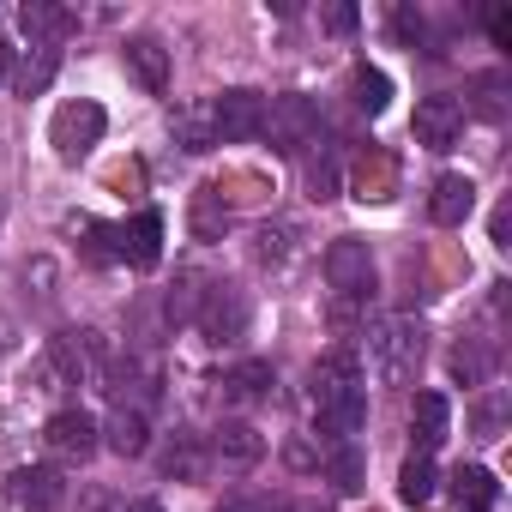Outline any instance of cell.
Wrapping results in <instances>:
<instances>
[{"label":"cell","instance_id":"cell-17","mask_svg":"<svg viewBox=\"0 0 512 512\" xmlns=\"http://www.w3.org/2000/svg\"><path fill=\"white\" fill-rule=\"evenodd\" d=\"M494 500H500V482H494L488 464H458L452 470V506L458 512H494Z\"/></svg>","mask_w":512,"mask_h":512},{"label":"cell","instance_id":"cell-38","mask_svg":"<svg viewBox=\"0 0 512 512\" xmlns=\"http://www.w3.org/2000/svg\"><path fill=\"white\" fill-rule=\"evenodd\" d=\"M13 55H19L13 43H0V85H13Z\"/></svg>","mask_w":512,"mask_h":512},{"label":"cell","instance_id":"cell-35","mask_svg":"<svg viewBox=\"0 0 512 512\" xmlns=\"http://www.w3.org/2000/svg\"><path fill=\"white\" fill-rule=\"evenodd\" d=\"M488 37H494L500 49H512V13H506V7H494V13H488Z\"/></svg>","mask_w":512,"mask_h":512},{"label":"cell","instance_id":"cell-11","mask_svg":"<svg viewBox=\"0 0 512 512\" xmlns=\"http://www.w3.org/2000/svg\"><path fill=\"white\" fill-rule=\"evenodd\" d=\"M7 494H13L25 512H55V506L67 500V476H61L55 464H19V470L7 476Z\"/></svg>","mask_w":512,"mask_h":512},{"label":"cell","instance_id":"cell-22","mask_svg":"<svg viewBox=\"0 0 512 512\" xmlns=\"http://www.w3.org/2000/svg\"><path fill=\"white\" fill-rule=\"evenodd\" d=\"M55 73H61V49H31L25 67H13V85H19V97H43L55 85Z\"/></svg>","mask_w":512,"mask_h":512},{"label":"cell","instance_id":"cell-3","mask_svg":"<svg viewBox=\"0 0 512 512\" xmlns=\"http://www.w3.org/2000/svg\"><path fill=\"white\" fill-rule=\"evenodd\" d=\"M260 133L272 139L278 157H302L308 145H320V103L302 97V91H284V97L266 103V127Z\"/></svg>","mask_w":512,"mask_h":512},{"label":"cell","instance_id":"cell-25","mask_svg":"<svg viewBox=\"0 0 512 512\" xmlns=\"http://www.w3.org/2000/svg\"><path fill=\"white\" fill-rule=\"evenodd\" d=\"M199 302H205V278H199V272H181L175 290L163 296V320H169V326H193Z\"/></svg>","mask_w":512,"mask_h":512},{"label":"cell","instance_id":"cell-27","mask_svg":"<svg viewBox=\"0 0 512 512\" xmlns=\"http://www.w3.org/2000/svg\"><path fill=\"white\" fill-rule=\"evenodd\" d=\"M326 476H332V488H338V494H362L368 464H362V452H356L350 440H338V446L326 452Z\"/></svg>","mask_w":512,"mask_h":512},{"label":"cell","instance_id":"cell-33","mask_svg":"<svg viewBox=\"0 0 512 512\" xmlns=\"http://www.w3.org/2000/svg\"><path fill=\"white\" fill-rule=\"evenodd\" d=\"M452 374H458L464 386H482V380H488V350H476V344H458V350H452Z\"/></svg>","mask_w":512,"mask_h":512},{"label":"cell","instance_id":"cell-28","mask_svg":"<svg viewBox=\"0 0 512 512\" xmlns=\"http://www.w3.org/2000/svg\"><path fill=\"white\" fill-rule=\"evenodd\" d=\"M73 235H85V260L91 266H115V223H97V217H67Z\"/></svg>","mask_w":512,"mask_h":512},{"label":"cell","instance_id":"cell-29","mask_svg":"<svg viewBox=\"0 0 512 512\" xmlns=\"http://www.w3.org/2000/svg\"><path fill=\"white\" fill-rule=\"evenodd\" d=\"M175 145H181V151H211V145H217L211 109H175Z\"/></svg>","mask_w":512,"mask_h":512},{"label":"cell","instance_id":"cell-39","mask_svg":"<svg viewBox=\"0 0 512 512\" xmlns=\"http://www.w3.org/2000/svg\"><path fill=\"white\" fill-rule=\"evenodd\" d=\"M121 512H163V506H157V500H127Z\"/></svg>","mask_w":512,"mask_h":512},{"label":"cell","instance_id":"cell-10","mask_svg":"<svg viewBox=\"0 0 512 512\" xmlns=\"http://www.w3.org/2000/svg\"><path fill=\"white\" fill-rule=\"evenodd\" d=\"M115 260H127L139 272H151L163 260V217L157 211H139V217L115 223Z\"/></svg>","mask_w":512,"mask_h":512},{"label":"cell","instance_id":"cell-2","mask_svg":"<svg viewBox=\"0 0 512 512\" xmlns=\"http://www.w3.org/2000/svg\"><path fill=\"white\" fill-rule=\"evenodd\" d=\"M422 362V326L416 320H380L368 332V368L380 386H410Z\"/></svg>","mask_w":512,"mask_h":512},{"label":"cell","instance_id":"cell-8","mask_svg":"<svg viewBox=\"0 0 512 512\" xmlns=\"http://www.w3.org/2000/svg\"><path fill=\"white\" fill-rule=\"evenodd\" d=\"M410 133H416V145H428V151H452L458 145V133H464V103L458 97H422L416 103V115H410Z\"/></svg>","mask_w":512,"mask_h":512},{"label":"cell","instance_id":"cell-26","mask_svg":"<svg viewBox=\"0 0 512 512\" xmlns=\"http://www.w3.org/2000/svg\"><path fill=\"white\" fill-rule=\"evenodd\" d=\"M223 229H229L223 193H217V187H199V193H193V235H199V241H223Z\"/></svg>","mask_w":512,"mask_h":512},{"label":"cell","instance_id":"cell-36","mask_svg":"<svg viewBox=\"0 0 512 512\" xmlns=\"http://www.w3.org/2000/svg\"><path fill=\"white\" fill-rule=\"evenodd\" d=\"M356 19H362L356 7H332V13H326V31H338V37H350V31H356Z\"/></svg>","mask_w":512,"mask_h":512},{"label":"cell","instance_id":"cell-20","mask_svg":"<svg viewBox=\"0 0 512 512\" xmlns=\"http://www.w3.org/2000/svg\"><path fill=\"white\" fill-rule=\"evenodd\" d=\"M109 452H121V458H145L151 452V422H145V410H115L109 416Z\"/></svg>","mask_w":512,"mask_h":512},{"label":"cell","instance_id":"cell-16","mask_svg":"<svg viewBox=\"0 0 512 512\" xmlns=\"http://www.w3.org/2000/svg\"><path fill=\"white\" fill-rule=\"evenodd\" d=\"M211 452H217L223 464L247 470V464H260V458H266V434L253 428V422H223V428L211 434Z\"/></svg>","mask_w":512,"mask_h":512},{"label":"cell","instance_id":"cell-4","mask_svg":"<svg viewBox=\"0 0 512 512\" xmlns=\"http://www.w3.org/2000/svg\"><path fill=\"white\" fill-rule=\"evenodd\" d=\"M326 284L338 290V302L368 308V296H374V253H368V241L344 235V241L326 247Z\"/></svg>","mask_w":512,"mask_h":512},{"label":"cell","instance_id":"cell-12","mask_svg":"<svg viewBox=\"0 0 512 512\" xmlns=\"http://www.w3.org/2000/svg\"><path fill=\"white\" fill-rule=\"evenodd\" d=\"M19 25H25L31 49H61V43L79 31V19L61 7V0H25V7H19Z\"/></svg>","mask_w":512,"mask_h":512},{"label":"cell","instance_id":"cell-1","mask_svg":"<svg viewBox=\"0 0 512 512\" xmlns=\"http://www.w3.org/2000/svg\"><path fill=\"white\" fill-rule=\"evenodd\" d=\"M314 422H320V434H332V446L368 422V386H362V362L350 344L326 350L314 362Z\"/></svg>","mask_w":512,"mask_h":512},{"label":"cell","instance_id":"cell-30","mask_svg":"<svg viewBox=\"0 0 512 512\" xmlns=\"http://www.w3.org/2000/svg\"><path fill=\"white\" fill-rule=\"evenodd\" d=\"M500 91H506V79H500V73H482V79H470V103H464V109H476L482 121H500V115H506V97H500Z\"/></svg>","mask_w":512,"mask_h":512},{"label":"cell","instance_id":"cell-9","mask_svg":"<svg viewBox=\"0 0 512 512\" xmlns=\"http://www.w3.org/2000/svg\"><path fill=\"white\" fill-rule=\"evenodd\" d=\"M103 428H97V416L91 410H55L49 416V428H43V440H49V452L55 458H73V464H85L103 440H97Z\"/></svg>","mask_w":512,"mask_h":512},{"label":"cell","instance_id":"cell-19","mask_svg":"<svg viewBox=\"0 0 512 512\" xmlns=\"http://www.w3.org/2000/svg\"><path fill=\"white\" fill-rule=\"evenodd\" d=\"M217 386H223L229 404H260V398H272L278 374H272V362H241V368H229Z\"/></svg>","mask_w":512,"mask_h":512},{"label":"cell","instance_id":"cell-40","mask_svg":"<svg viewBox=\"0 0 512 512\" xmlns=\"http://www.w3.org/2000/svg\"><path fill=\"white\" fill-rule=\"evenodd\" d=\"M290 512H332V506H320V500H296Z\"/></svg>","mask_w":512,"mask_h":512},{"label":"cell","instance_id":"cell-21","mask_svg":"<svg viewBox=\"0 0 512 512\" xmlns=\"http://www.w3.org/2000/svg\"><path fill=\"white\" fill-rule=\"evenodd\" d=\"M163 476H169V482H199V476H205V440H199V434H169V446H163Z\"/></svg>","mask_w":512,"mask_h":512},{"label":"cell","instance_id":"cell-18","mask_svg":"<svg viewBox=\"0 0 512 512\" xmlns=\"http://www.w3.org/2000/svg\"><path fill=\"white\" fill-rule=\"evenodd\" d=\"M127 67H133V79H139L151 97L169 91V49H163L157 37H133V43H127Z\"/></svg>","mask_w":512,"mask_h":512},{"label":"cell","instance_id":"cell-34","mask_svg":"<svg viewBox=\"0 0 512 512\" xmlns=\"http://www.w3.org/2000/svg\"><path fill=\"white\" fill-rule=\"evenodd\" d=\"M500 410H506V404H500V392H488V398L476 404V428H482V440H494V434H500Z\"/></svg>","mask_w":512,"mask_h":512},{"label":"cell","instance_id":"cell-24","mask_svg":"<svg viewBox=\"0 0 512 512\" xmlns=\"http://www.w3.org/2000/svg\"><path fill=\"white\" fill-rule=\"evenodd\" d=\"M434 482H440V476H434V458H428V452H410L404 470H398V500H404V506H428V500H434Z\"/></svg>","mask_w":512,"mask_h":512},{"label":"cell","instance_id":"cell-32","mask_svg":"<svg viewBox=\"0 0 512 512\" xmlns=\"http://www.w3.org/2000/svg\"><path fill=\"white\" fill-rule=\"evenodd\" d=\"M392 31H398V43H410V49H422V55H434V37H428V19H422L416 7H398V13H392Z\"/></svg>","mask_w":512,"mask_h":512},{"label":"cell","instance_id":"cell-37","mask_svg":"<svg viewBox=\"0 0 512 512\" xmlns=\"http://www.w3.org/2000/svg\"><path fill=\"white\" fill-rule=\"evenodd\" d=\"M217 512H266V500H253V494H229Z\"/></svg>","mask_w":512,"mask_h":512},{"label":"cell","instance_id":"cell-13","mask_svg":"<svg viewBox=\"0 0 512 512\" xmlns=\"http://www.w3.org/2000/svg\"><path fill=\"white\" fill-rule=\"evenodd\" d=\"M97 356H103L97 332H61V338H49V362H55V380H67V386H79V380L97 368Z\"/></svg>","mask_w":512,"mask_h":512},{"label":"cell","instance_id":"cell-23","mask_svg":"<svg viewBox=\"0 0 512 512\" xmlns=\"http://www.w3.org/2000/svg\"><path fill=\"white\" fill-rule=\"evenodd\" d=\"M350 103H356L362 115H386V103H392V79H386L380 67L362 61V67L350 73Z\"/></svg>","mask_w":512,"mask_h":512},{"label":"cell","instance_id":"cell-15","mask_svg":"<svg viewBox=\"0 0 512 512\" xmlns=\"http://www.w3.org/2000/svg\"><path fill=\"white\" fill-rule=\"evenodd\" d=\"M410 434H416V452H434V446L452 434V404H446V392H416V404H410Z\"/></svg>","mask_w":512,"mask_h":512},{"label":"cell","instance_id":"cell-7","mask_svg":"<svg viewBox=\"0 0 512 512\" xmlns=\"http://www.w3.org/2000/svg\"><path fill=\"white\" fill-rule=\"evenodd\" d=\"M193 326H199L205 344H235L247 332V296L235 284H205V302H199Z\"/></svg>","mask_w":512,"mask_h":512},{"label":"cell","instance_id":"cell-14","mask_svg":"<svg viewBox=\"0 0 512 512\" xmlns=\"http://www.w3.org/2000/svg\"><path fill=\"white\" fill-rule=\"evenodd\" d=\"M470 211H476V181H470V175H440L434 193H428V217H434L440 229H458Z\"/></svg>","mask_w":512,"mask_h":512},{"label":"cell","instance_id":"cell-6","mask_svg":"<svg viewBox=\"0 0 512 512\" xmlns=\"http://www.w3.org/2000/svg\"><path fill=\"white\" fill-rule=\"evenodd\" d=\"M211 127H217V145H247V139H260V127H266V97L247 91V85H229V91L211 103Z\"/></svg>","mask_w":512,"mask_h":512},{"label":"cell","instance_id":"cell-31","mask_svg":"<svg viewBox=\"0 0 512 512\" xmlns=\"http://www.w3.org/2000/svg\"><path fill=\"white\" fill-rule=\"evenodd\" d=\"M308 199H320V205H326V199H338V157H332L326 145L308 157Z\"/></svg>","mask_w":512,"mask_h":512},{"label":"cell","instance_id":"cell-5","mask_svg":"<svg viewBox=\"0 0 512 512\" xmlns=\"http://www.w3.org/2000/svg\"><path fill=\"white\" fill-rule=\"evenodd\" d=\"M103 127H109L103 103L79 97V103H61V109H55V121H49V145H55L61 163H79V157H91V145L103 139Z\"/></svg>","mask_w":512,"mask_h":512}]
</instances>
